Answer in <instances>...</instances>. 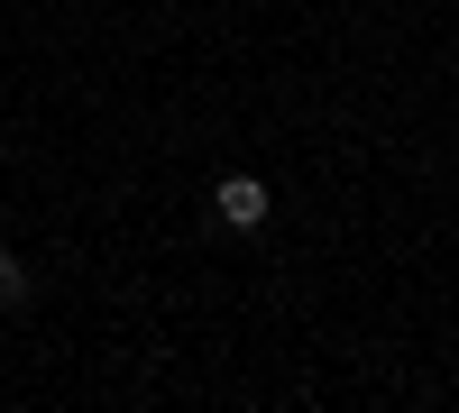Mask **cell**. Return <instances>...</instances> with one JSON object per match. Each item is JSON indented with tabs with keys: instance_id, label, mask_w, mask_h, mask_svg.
<instances>
[{
	"instance_id": "obj_1",
	"label": "cell",
	"mask_w": 459,
	"mask_h": 413,
	"mask_svg": "<svg viewBox=\"0 0 459 413\" xmlns=\"http://www.w3.org/2000/svg\"><path fill=\"white\" fill-rule=\"evenodd\" d=\"M212 211L230 220V230H257V220L276 211V194H266L257 175H221V184H212Z\"/></svg>"
},
{
	"instance_id": "obj_2",
	"label": "cell",
	"mask_w": 459,
	"mask_h": 413,
	"mask_svg": "<svg viewBox=\"0 0 459 413\" xmlns=\"http://www.w3.org/2000/svg\"><path fill=\"white\" fill-rule=\"evenodd\" d=\"M0 304H28V267H19L10 248H0Z\"/></svg>"
}]
</instances>
